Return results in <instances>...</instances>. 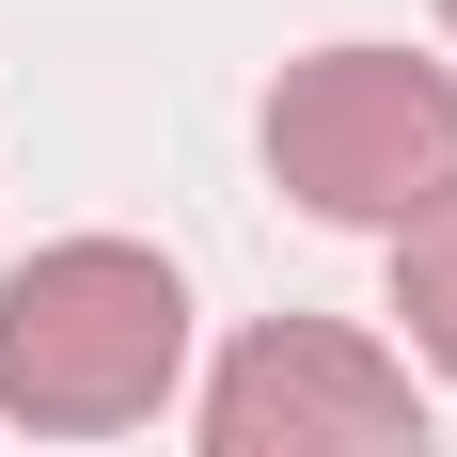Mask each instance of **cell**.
<instances>
[{
  "mask_svg": "<svg viewBox=\"0 0 457 457\" xmlns=\"http://www.w3.org/2000/svg\"><path fill=\"white\" fill-rule=\"evenodd\" d=\"M189 363V284L142 237H47L32 269H0V411L16 426H142Z\"/></svg>",
  "mask_w": 457,
  "mask_h": 457,
  "instance_id": "cell-1",
  "label": "cell"
},
{
  "mask_svg": "<svg viewBox=\"0 0 457 457\" xmlns=\"http://www.w3.org/2000/svg\"><path fill=\"white\" fill-rule=\"evenodd\" d=\"M269 174L316 205V221H378L411 237L457 189V79L411 47H316L269 79Z\"/></svg>",
  "mask_w": 457,
  "mask_h": 457,
  "instance_id": "cell-2",
  "label": "cell"
},
{
  "mask_svg": "<svg viewBox=\"0 0 457 457\" xmlns=\"http://www.w3.org/2000/svg\"><path fill=\"white\" fill-rule=\"evenodd\" d=\"M205 457H426L411 363L347 316H269L205 378Z\"/></svg>",
  "mask_w": 457,
  "mask_h": 457,
  "instance_id": "cell-3",
  "label": "cell"
},
{
  "mask_svg": "<svg viewBox=\"0 0 457 457\" xmlns=\"http://www.w3.org/2000/svg\"><path fill=\"white\" fill-rule=\"evenodd\" d=\"M395 316H411V347H426V363L457 378V189L426 205L411 237H395Z\"/></svg>",
  "mask_w": 457,
  "mask_h": 457,
  "instance_id": "cell-4",
  "label": "cell"
},
{
  "mask_svg": "<svg viewBox=\"0 0 457 457\" xmlns=\"http://www.w3.org/2000/svg\"><path fill=\"white\" fill-rule=\"evenodd\" d=\"M442 16H457V0H442Z\"/></svg>",
  "mask_w": 457,
  "mask_h": 457,
  "instance_id": "cell-5",
  "label": "cell"
}]
</instances>
